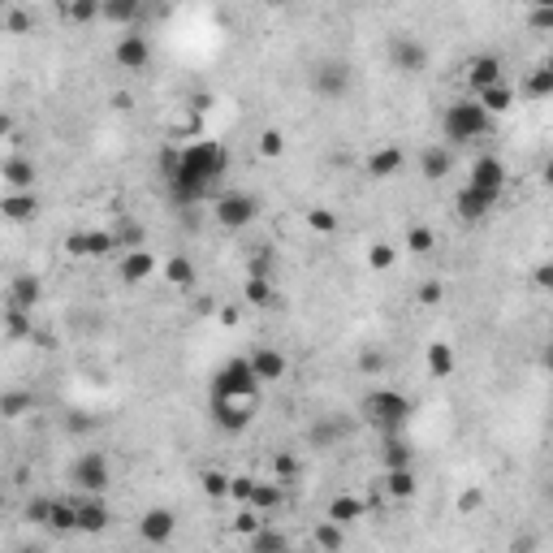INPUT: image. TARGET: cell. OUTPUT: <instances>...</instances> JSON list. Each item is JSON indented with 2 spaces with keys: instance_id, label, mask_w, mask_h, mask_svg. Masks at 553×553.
<instances>
[{
  "instance_id": "6da1fadb",
  "label": "cell",
  "mask_w": 553,
  "mask_h": 553,
  "mask_svg": "<svg viewBox=\"0 0 553 553\" xmlns=\"http://www.w3.org/2000/svg\"><path fill=\"white\" fill-rule=\"evenodd\" d=\"M225 173H230V152L217 138H199V143H186L182 152L164 156V186L178 208H195L208 195H217Z\"/></svg>"
},
{
  "instance_id": "7a4b0ae2",
  "label": "cell",
  "mask_w": 553,
  "mask_h": 553,
  "mask_svg": "<svg viewBox=\"0 0 553 553\" xmlns=\"http://www.w3.org/2000/svg\"><path fill=\"white\" fill-rule=\"evenodd\" d=\"M441 130H445V138L450 143H475V138H484L489 130H493V117L484 113V104L475 96H467V99H455L445 113H441Z\"/></svg>"
},
{
  "instance_id": "3957f363",
  "label": "cell",
  "mask_w": 553,
  "mask_h": 553,
  "mask_svg": "<svg viewBox=\"0 0 553 553\" xmlns=\"http://www.w3.org/2000/svg\"><path fill=\"white\" fill-rule=\"evenodd\" d=\"M363 415H368V424H376L380 433H402L407 428V419L415 415L411 398L398 394V389H372L368 394V402H363Z\"/></svg>"
},
{
  "instance_id": "277c9868",
  "label": "cell",
  "mask_w": 553,
  "mask_h": 553,
  "mask_svg": "<svg viewBox=\"0 0 553 553\" xmlns=\"http://www.w3.org/2000/svg\"><path fill=\"white\" fill-rule=\"evenodd\" d=\"M259 376L251 368V359H230V363H220L217 376L208 380V398H259Z\"/></svg>"
},
{
  "instance_id": "5b68a950",
  "label": "cell",
  "mask_w": 553,
  "mask_h": 553,
  "mask_svg": "<svg viewBox=\"0 0 553 553\" xmlns=\"http://www.w3.org/2000/svg\"><path fill=\"white\" fill-rule=\"evenodd\" d=\"M70 484L87 497H104V489L113 484V463L104 450H82L74 463H70Z\"/></svg>"
},
{
  "instance_id": "8992f818",
  "label": "cell",
  "mask_w": 553,
  "mask_h": 553,
  "mask_svg": "<svg viewBox=\"0 0 553 553\" xmlns=\"http://www.w3.org/2000/svg\"><path fill=\"white\" fill-rule=\"evenodd\" d=\"M208 415L220 433H247L251 419H256V398H208Z\"/></svg>"
},
{
  "instance_id": "52a82bcc",
  "label": "cell",
  "mask_w": 553,
  "mask_h": 553,
  "mask_svg": "<svg viewBox=\"0 0 553 553\" xmlns=\"http://www.w3.org/2000/svg\"><path fill=\"white\" fill-rule=\"evenodd\" d=\"M212 217H217L220 230H247V225L259 217V199L247 195V191L217 195V203H212Z\"/></svg>"
},
{
  "instance_id": "ba28073f",
  "label": "cell",
  "mask_w": 553,
  "mask_h": 553,
  "mask_svg": "<svg viewBox=\"0 0 553 553\" xmlns=\"http://www.w3.org/2000/svg\"><path fill=\"white\" fill-rule=\"evenodd\" d=\"M389 65H394L398 74H424L428 70V43L415 40V35H389Z\"/></svg>"
},
{
  "instance_id": "9c48e42d",
  "label": "cell",
  "mask_w": 553,
  "mask_h": 553,
  "mask_svg": "<svg viewBox=\"0 0 553 553\" xmlns=\"http://www.w3.org/2000/svg\"><path fill=\"white\" fill-rule=\"evenodd\" d=\"M173 536H178V519H173L169 506H152V511L138 514V540H143V545L160 549V545H169Z\"/></svg>"
},
{
  "instance_id": "30bf717a",
  "label": "cell",
  "mask_w": 553,
  "mask_h": 553,
  "mask_svg": "<svg viewBox=\"0 0 553 553\" xmlns=\"http://www.w3.org/2000/svg\"><path fill=\"white\" fill-rule=\"evenodd\" d=\"M312 91L320 99H342L351 91V65L346 61H320L312 70Z\"/></svg>"
},
{
  "instance_id": "8fae6325",
  "label": "cell",
  "mask_w": 553,
  "mask_h": 553,
  "mask_svg": "<svg viewBox=\"0 0 553 553\" xmlns=\"http://www.w3.org/2000/svg\"><path fill=\"white\" fill-rule=\"evenodd\" d=\"M113 61H117L121 70H147L152 65V40L147 35H138V31H126L117 40V48H113Z\"/></svg>"
},
{
  "instance_id": "7c38bea8",
  "label": "cell",
  "mask_w": 553,
  "mask_h": 553,
  "mask_svg": "<svg viewBox=\"0 0 553 553\" xmlns=\"http://www.w3.org/2000/svg\"><path fill=\"white\" fill-rule=\"evenodd\" d=\"M351 419H342V415H320L316 424L307 428V445L312 450H333V445H342L346 436H351Z\"/></svg>"
},
{
  "instance_id": "4fadbf2b",
  "label": "cell",
  "mask_w": 553,
  "mask_h": 553,
  "mask_svg": "<svg viewBox=\"0 0 553 553\" xmlns=\"http://www.w3.org/2000/svg\"><path fill=\"white\" fill-rule=\"evenodd\" d=\"M467 186H475V191H484V195L501 199V191H506V164H501L497 156H475Z\"/></svg>"
},
{
  "instance_id": "5bb4252c",
  "label": "cell",
  "mask_w": 553,
  "mask_h": 553,
  "mask_svg": "<svg viewBox=\"0 0 553 553\" xmlns=\"http://www.w3.org/2000/svg\"><path fill=\"white\" fill-rule=\"evenodd\" d=\"M79 501V532L82 536H99L108 523H113V511H108V501L104 497H74Z\"/></svg>"
},
{
  "instance_id": "9a60e30c",
  "label": "cell",
  "mask_w": 553,
  "mask_h": 553,
  "mask_svg": "<svg viewBox=\"0 0 553 553\" xmlns=\"http://www.w3.org/2000/svg\"><path fill=\"white\" fill-rule=\"evenodd\" d=\"M497 203H501L497 195H484V191H475V186H463V191L455 195V212H458L463 220H467V225H475V220L489 217Z\"/></svg>"
},
{
  "instance_id": "2e32d148",
  "label": "cell",
  "mask_w": 553,
  "mask_h": 553,
  "mask_svg": "<svg viewBox=\"0 0 553 553\" xmlns=\"http://www.w3.org/2000/svg\"><path fill=\"white\" fill-rule=\"evenodd\" d=\"M251 368H256V376H259V385H273V380H286V372H290V359L281 355L276 346H256L251 351Z\"/></svg>"
},
{
  "instance_id": "e0dca14e",
  "label": "cell",
  "mask_w": 553,
  "mask_h": 553,
  "mask_svg": "<svg viewBox=\"0 0 553 553\" xmlns=\"http://www.w3.org/2000/svg\"><path fill=\"white\" fill-rule=\"evenodd\" d=\"M402 169H407V152H402V147H376L372 156H368V164H363V173H368V178H398V173H402Z\"/></svg>"
},
{
  "instance_id": "ac0fdd59",
  "label": "cell",
  "mask_w": 553,
  "mask_h": 553,
  "mask_svg": "<svg viewBox=\"0 0 553 553\" xmlns=\"http://www.w3.org/2000/svg\"><path fill=\"white\" fill-rule=\"evenodd\" d=\"M0 212H5V220H14V225H22V220H35V217H40V195H35V191H5V199H0Z\"/></svg>"
},
{
  "instance_id": "d6986e66",
  "label": "cell",
  "mask_w": 553,
  "mask_h": 553,
  "mask_svg": "<svg viewBox=\"0 0 553 553\" xmlns=\"http://www.w3.org/2000/svg\"><path fill=\"white\" fill-rule=\"evenodd\" d=\"M501 61L497 57H475L467 65V87H472V96H484L489 87H501Z\"/></svg>"
},
{
  "instance_id": "ffe728a7",
  "label": "cell",
  "mask_w": 553,
  "mask_h": 553,
  "mask_svg": "<svg viewBox=\"0 0 553 553\" xmlns=\"http://www.w3.org/2000/svg\"><path fill=\"white\" fill-rule=\"evenodd\" d=\"M424 363H428V376H433V380H450L458 368L455 346H450V342H428V346H424Z\"/></svg>"
},
{
  "instance_id": "44dd1931",
  "label": "cell",
  "mask_w": 553,
  "mask_h": 553,
  "mask_svg": "<svg viewBox=\"0 0 553 553\" xmlns=\"http://www.w3.org/2000/svg\"><path fill=\"white\" fill-rule=\"evenodd\" d=\"M402 467H415V450L398 433H389L380 441V472H402Z\"/></svg>"
},
{
  "instance_id": "7402d4cb",
  "label": "cell",
  "mask_w": 553,
  "mask_h": 553,
  "mask_svg": "<svg viewBox=\"0 0 553 553\" xmlns=\"http://www.w3.org/2000/svg\"><path fill=\"white\" fill-rule=\"evenodd\" d=\"M0 178H5L9 191H35V160L9 156L5 164H0Z\"/></svg>"
},
{
  "instance_id": "603a6c76",
  "label": "cell",
  "mask_w": 553,
  "mask_h": 553,
  "mask_svg": "<svg viewBox=\"0 0 553 553\" xmlns=\"http://www.w3.org/2000/svg\"><path fill=\"white\" fill-rule=\"evenodd\" d=\"M363 514H368V501H363V497L337 493L333 501H329V514H324V519H333L337 528H351V523H359Z\"/></svg>"
},
{
  "instance_id": "cb8c5ba5",
  "label": "cell",
  "mask_w": 553,
  "mask_h": 553,
  "mask_svg": "<svg viewBox=\"0 0 553 553\" xmlns=\"http://www.w3.org/2000/svg\"><path fill=\"white\" fill-rule=\"evenodd\" d=\"M380 489L394 497V501H415V493H419L415 467H402V472H380Z\"/></svg>"
},
{
  "instance_id": "d4e9b609",
  "label": "cell",
  "mask_w": 553,
  "mask_h": 553,
  "mask_svg": "<svg viewBox=\"0 0 553 553\" xmlns=\"http://www.w3.org/2000/svg\"><path fill=\"white\" fill-rule=\"evenodd\" d=\"M43 298V286L40 276H14L9 281V307H18V312H35V303Z\"/></svg>"
},
{
  "instance_id": "484cf974",
  "label": "cell",
  "mask_w": 553,
  "mask_h": 553,
  "mask_svg": "<svg viewBox=\"0 0 553 553\" xmlns=\"http://www.w3.org/2000/svg\"><path fill=\"white\" fill-rule=\"evenodd\" d=\"M419 173H424L428 182H445V178H450V147H445V143L424 147V152H419Z\"/></svg>"
},
{
  "instance_id": "4316f807",
  "label": "cell",
  "mask_w": 553,
  "mask_h": 553,
  "mask_svg": "<svg viewBox=\"0 0 553 553\" xmlns=\"http://www.w3.org/2000/svg\"><path fill=\"white\" fill-rule=\"evenodd\" d=\"M152 273H156V259L147 256V251H130V256L121 259V281L126 286H138V281H147Z\"/></svg>"
},
{
  "instance_id": "83f0119b",
  "label": "cell",
  "mask_w": 553,
  "mask_h": 553,
  "mask_svg": "<svg viewBox=\"0 0 553 553\" xmlns=\"http://www.w3.org/2000/svg\"><path fill=\"white\" fill-rule=\"evenodd\" d=\"M281 501H286V489H281V480H259V484H256V497H251V511L273 514V511H281Z\"/></svg>"
},
{
  "instance_id": "f1b7e54d",
  "label": "cell",
  "mask_w": 553,
  "mask_h": 553,
  "mask_svg": "<svg viewBox=\"0 0 553 553\" xmlns=\"http://www.w3.org/2000/svg\"><path fill=\"white\" fill-rule=\"evenodd\" d=\"M312 540H316L320 553H342L346 549V528H337L333 519H320L316 532H312Z\"/></svg>"
},
{
  "instance_id": "f546056e",
  "label": "cell",
  "mask_w": 553,
  "mask_h": 553,
  "mask_svg": "<svg viewBox=\"0 0 553 553\" xmlns=\"http://www.w3.org/2000/svg\"><path fill=\"white\" fill-rule=\"evenodd\" d=\"M48 532H79V501L74 497H57V511H52Z\"/></svg>"
},
{
  "instance_id": "4dcf8cb0",
  "label": "cell",
  "mask_w": 553,
  "mask_h": 553,
  "mask_svg": "<svg viewBox=\"0 0 553 553\" xmlns=\"http://www.w3.org/2000/svg\"><path fill=\"white\" fill-rule=\"evenodd\" d=\"M26 411H35V394H26V389H5L0 394V415L5 419H22Z\"/></svg>"
},
{
  "instance_id": "1f68e13d",
  "label": "cell",
  "mask_w": 553,
  "mask_h": 553,
  "mask_svg": "<svg viewBox=\"0 0 553 553\" xmlns=\"http://www.w3.org/2000/svg\"><path fill=\"white\" fill-rule=\"evenodd\" d=\"M99 18L117 22V26H135V22H138V5H135V0H104V5H99Z\"/></svg>"
},
{
  "instance_id": "d6a6232c",
  "label": "cell",
  "mask_w": 553,
  "mask_h": 553,
  "mask_svg": "<svg viewBox=\"0 0 553 553\" xmlns=\"http://www.w3.org/2000/svg\"><path fill=\"white\" fill-rule=\"evenodd\" d=\"M113 238H117V247H126V256H130V251H143V238H147V230H143L138 220L121 217L117 225H113Z\"/></svg>"
},
{
  "instance_id": "836d02e7",
  "label": "cell",
  "mask_w": 553,
  "mask_h": 553,
  "mask_svg": "<svg viewBox=\"0 0 553 553\" xmlns=\"http://www.w3.org/2000/svg\"><path fill=\"white\" fill-rule=\"evenodd\" d=\"M475 99L484 104V113H489V117H501V113H511L514 108V91L506 87V82H501V87H489L484 96H475Z\"/></svg>"
},
{
  "instance_id": "e575fe53",
  "label": "cell",
  "mask_w": 553,
  "mask_h": 553,
  "mask_svg": "<svg viewBox=\"0 0 553 553\" xmlns=\"http://www.w3.org/2000/svg\"><path fill=\"white\" fill-rule=\"evenodd\" d=\"M242 298H247L251 307H268V303L276 298V290H273V281H268L264 273H251V276H247V290H242Z\"/></svg>"
},
{
  "instance_id": "d590c367",
  "label": "cell",
  "mask_w": 553,
  "mask_h": 553,
  "mask_svg": "<svg viewBox=\"0 0 553 553\" xmlns=\"http://www.w3.org/2000/svg\"><path fill=\"white\" fill-rule=\"evenodd\" d=\"M164 276H169V286H178V290H191L195 286V264L186 256H173L164 264Z\"/></svg>"
},
{
  "instance_id": "8d00e7d4",
  "label": "cell",
  "mask_w": 553,
  "mask_h": 553,
  "mask_svg": "<svg viewBox=\"0 0 553 553\" xmlns=\"http://www.w3.org/2000/svg\"><path fill=\"white\" fill-rule=\"evenodd\" d=\"M286 549H290V540H286V532H276V528H259L251 536V553H286Z\"/></svg>"
},
{
  "instance_id": "74e56055",
  "label": "cell",
  "mask_w": 553,
  "mask_h": 553,
  "mask_svg": "<svg viewBox=\"0 0 553 553\" xmlns=\"http://www.w3.org/2000/svg\"><path fill=\"white\" fill-rule=\"evenodd\" d=\"M61 18L65 22H96L99 0H70V5H61Z\"/></svg>"
},
{
  "instance_id": "f35d334b",
  "label": "cell",
  "mask_w": 553,
  "mask_h": 553,
  "mask_svg": "<svg viewBox=\"0 0 553 553\" xmlns=\"http://www.w3.org/2000/svg\"><path fill=\"white\" fill-rule=\"evenodd\" d=\"M394 259H398V251L389 242H372V247H368V268H372V273H389Z\"/></svg>"
},
{
  "instance_id": "ab89813d",
  "label": "cell",
  "mask_w": 553,
  "mask_h": 553,
  "mask_svg": "<svg viewBox=\"0 0 553 553\" xmlns=\"http://www.w3.org/2000/svg\"><path fill=\"white\" fill-rule=\"evenodd\" d=\"M407 247H411L415 256H428V251L436 247V234L428 230V225H411V230H407Z\"/></svg>"
},
{
  "instance_id": "60d3db41",
  "label": "cell",
  "mask_w": 553,
  "mask_h": 553,
  "mask_svg": "<svg viewBox=\"0 0 553 553\" xmlns=\"http://www.w3.org/2000/svg\"><path fill=\"white\" fill-rule=\"evenodd\" d=\"M199 484H203V493H208V497H230V484H234V475H225V472H217V467H208Z\"/></svg>"
},
{
  "instance_id": "b9f144b4",
  "label": "cell",
  "mask_w": 553,
  "mask_h": 553,
  "mask_svg": "<svg viewBox=\"0 0 553 553\" xmlns=\"http://www.w3.org/2000/svg\"><path fill=\"white\" fill-rule=\"evenodd\" d=\"M259 528H268V523H264V514L251 511V506H242V511H238V519H234V532L251 540V536H256Z\"/></svg>"
},
{
  "instance_id": "7bdbcfd3",
  "label": "cell",
  "mask_w": 553,
  "mask_h": 553,
  "mask_svg": "<svg viewBox=\"0 0 553 553\" xmlns=\"http://www.w3.org/2000/svg\"><path fill=\"white\" fill-rule=\"evenodd\" d=\"M52 511H57V497H35V501L26 506V519H31L35 528H48V523H52Z\"/></svg>"
},
{
  "instance_id": "ee69618b",
  "label": "cell",
  "mask_w": 553,
  "mask_h": 553,
  "mask_svg": "<svg viewBox=\"0 0 553 553\" xmlns=\"http://www.w3.org/2000/svg\"><path fill=\"white\" fill-rule=\"evenodd\" d=\"M5 333H9V337L35 333V324H31V312H18V307H9V312H5Z\"/></svg>"
},
{
  "instance_id": "f6af8a7d",
  "label": "cell",
  "mask_w": 553,
  "mask_h": 553,
  "mask_svg": "<svg viewBox=\"0 0 553 553\" xmlns=\"http://www.w3.org/2000/svg\"><path fill=\"white\" fill-rule=\"evenodd\" d=\"M528 96H532V99H549L553 96V74L545 70V65L528 74Z\"/></svg>"
},
{
  "instance_id": "bcb514c9",
  "label": "cell",
  "mask_w": 553,
  "mask_h": 553,
  "mask_svg": "<svg viewBox=\"0 0 553 553\" xmlns=\"http://www.w3.org/2000/svg\"><path fill=\"white\" fill-rule=\"evenodd\" d=\"M256 475H234V484H230V497H234L238 506H251V497H256Z\"/></svg>"
},
{
  "instance_id": "7dc6e473",
  "label": "cell",
  "mask_w": 553,
  "mask_h": 553,
  "mask_svg": "<svg viewBox=\"0 0 553 553\" xmlns=\"http://www.w3.org/2000/svg\"><path fill=\"white\" fill-rule=\"evenodd\" d=\"M528 26L540 35H553V5H532L528 9Z\"/></svg>"
},
{
  "instance_id": "c3c4849f",
  "label": "cell",
  "mask_w": 553,
  "mask_h": 553,
  "mask_svg": "<svg viewBox=\"0 0 553 553\" xmlns=\"http://www.w3.org/2000/svg\"><path fill=\"white\" fill-rule=\"evenodd\" d=\"M5 26H9V35H26V31H31V14H26L22 5H9V9H5Z\"/></svg>"
},
{
  "instance_id": "681fc988",
  "label": "cell",
  "mask_w": 553,
  "mask_h": 553,
  "mask_svg": "<svg viewBox=\"0 0 553 553\" xmlns=\"http://www.w3.org/2000/svg\"><path fill=\"white\" fill-rule=\"evenodd\" d=\"M307 225H312L316 234H333V230H337V217L329 212V208H307Z\"/></svg>"
},
{
  "instance_id": "f907efd6",
  "label": "cell",
  "mask_w": 553,
  "mask_h": 553,
  "mask_svg": "<svg viewBox=\"0 0 553 553\" xmlns=\"http://www.w3.org/2000/svg\"><path fill=\"white\" fill-rule=\"evenodd\" d=\"M385 368H389V359L380 355V351H363V355H359V372L380 376V372H385Z\"/></svg>"
},
{
  "instance_id": "816d5d0a",
  "label": "cell",
  "mask_w": 553,
  "mask_h": 553,
  "mask_svg": "<svg viewBox=\"0 0 553 553\" xmlns=\"http://www.w3.org/2000/svg\"><path fill=\"white\" fill-rule=\"evenodd\" d=\"M259 152H264V156H281V152H286V135H281V130H264V135H259Z\"/></svg>"
},
{
  "instance_id": "f5cc1de1",
  "label": "cell",
  "mask_w": 553,
  "mask_h": 553,
  "mask_svg": "<svg viewBox=\"0 0 553 553\" xmlns=\"http://www.w3.org/2000/svg\"><path fill=\"white\" fill-rule=\"evenodd\" d=\"M441 295H445V286H441V281H424V286L415 290V298H419L424 307H433V303H441Z\"/></svg>"
},
{
  "instance_id": "db71d44e",
  "label": "cell",
  "mask_w": 553,
  "mask_h": 553,
  "mask_svg": "<svg viewBox=\"0 0 553 553\" xmlns=\"http://www.w3.org/2000/svg\"><path fill=\"white\" fill-rule=\"evenodd\" d=\"M484 506V489H467V493L458 497V514H475Z\"/></svg>"
},
{
  "instance_id": "11a10c76",
  "label": "cell",
  "mask_w": 553,
  "mask_h": 553,
  "mask_svg": "<svg viewBox=\"0 0 553 553\" xmlns=\"http://www.w3.org/2000/svg\"><path fill=\"white\" fill-rule=\"evenodd\" d=\"M298 472V463H295V455H276L273 458V475L276 480H281V484H286V480H290V475Z\"/></svg>"
},
{
  "instance_id": "9f6ffc18",
  "label": "cell",
  "mask_w": 553,
  "mask_h": 553,
  "mask_svg": "<svg viewBox=\"0 0 553 553\" xmlns=\"http://www.w3.org/2000/svg\"><path fill=\"white\" fill-rule=\"evenodd\" d=\"M532 281L540 286V290H553V259H545V264H536V268H532Z\"/></svg>"
},
{
  "instance_id": "6f0895ef",
  "label": "cell",
  "mask_w": 553,
  "mask_h": 553,
  "mask_svg": "<svg viewBox=\"0 0 553 553\" xmlns=\"http://www.w3.org/2000/svg\"><path fill=\"white\" fill-rule=\"evenodd\" d=\"M65 251L70 256H87V234H70L65 238Z\"/></svg>"
},
{
  "instance_id": "680465c9",
  "label": "cell",
  "mask_w": 553,
  "mask_h": 553,
  "mask_svg": "<svg viewBox=\"0 0 553 553\" xmlns=\"http://www.w3.org/2000/svg\"><path fill=\"white\" fill-rule=\"evenodd\" d=\"M540 178H545V186H549V191H553V156L545 160V169H540Z\"/></svg>"
},
{
  "instance_id": "91938a15",
  "label": "cell",
  "mask_w": 553,
  "mask_h": 553,
  "mask_svg": "<svg viewBox=\"0 0 553 553\" xmlns=\"http://www.w3.org/2000/svg\"><path fill=\"white\" fill-rule=\"evenodd\" d=\"M511 549H514V553H528V549H532V536H523V540H514Z\"/></svg>"
},
{
  "instance_id": "94428289",
  "label": "cell",
  "mask_w": 553,
  "mask_h": 553,
  "mask_svg": "<svg viewBox=\"0 0 553 553\" xmlns=\"http://www.w3.org/2000/svg\"><path fill=\"white\" fill-rule=\"evenodd\" d=\"M545 70H549V74H553V52H549V61H545Z\"/></svg>"
},
{
  "instance_id": "6125c7cd",
  "label": "cell",
  "mask_w": 553,
  "mask_h": 553,
  "mask_svg": "<svg viewBox=\"0 0 553 553\" xmlns=\"http://www.w3.org/2000/svg\"><path fill=\"white\" fill-rule=\"evenodd\" d=\"M22 553H40V549H22Z\"/></svg>"
},
{
  "instance_id": "be15d7a7",
  "label": "cell",
  "mask_w": 553,
  "mask_h": 553,
  "mask_svg": "<svg viewBox=\"0 0 553 553\" xmlns=\"http://www.w3.org/2000/svg\"><path fill=\"white\" fill-rule=\"evenodd\" d=\"M286 553H298V549H286Z\"/></svg>"
}]
</instances>
